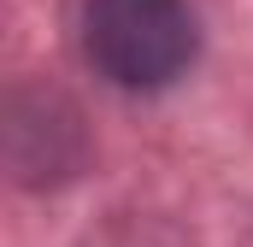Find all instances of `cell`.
<instances>
[{"label":"cell","mask_w":253,"mask_h":247,"mask_svg":"<svg viewBox=\"0 0 253 247\" xmlns=\"http://www.w3.org/2000/svg\"><path fill=\"white\" fill-rule=\"evenodd\" d=\"M200 24L189 0H83V59L124 94H159L189 77Z\"/></svg>","instance_id":"cell-1"}]
</instances>
